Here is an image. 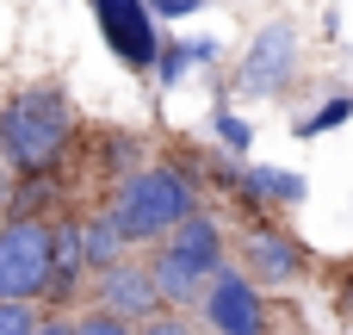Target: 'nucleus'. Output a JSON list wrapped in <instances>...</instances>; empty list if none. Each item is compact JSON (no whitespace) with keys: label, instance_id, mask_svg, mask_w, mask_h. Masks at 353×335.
<instances>
[{"label":"nucleus","instance_id":"obj_17","mask_svg":"<svg viewBox=\"0 0 353 335\" xmlns=\"http://www.w3.org/2000/svg\"><path fill=\"white\" fill-rule=\"evenodd\" d=\"M74 335H137V323H124V317H112V311L87 305V311L74 317Z\"/></svg>","mask_w":353,"mask_h":335},{"label":"nucleus","instance_id":"obj_7","mask_svg":"<svg viewBox=\"0 0 353 335\" xmlns=\"http://www.w3.org/2000/svg\"><path fill=\"white\" fill-rule=\"evenodd\" d=\"M87 305H99V311H112V317H124V323H149V317H161L168 298H161V280H155V255H124V261L99 267Z\"/></svg>","mask_w":353,"mask_h":335},{"label":"nucleus","instance_id":"obj_4","mask_svg":"<svg viewBox=\"0 0 353 335\" xmlns=\"http://www.w3.org/2000/svg\"><path fill=\"white\" fill-rule=\"evenodd\" d=\"M56 267V218H6L0 224V298L43 305Z\"/></svg>","mask_w":353,"mask_h":335},{"label":"nucleus","instance_id":"obj_6","mask_svg":"<svg viewBox=\"0 0 353 335\" xmlns=\"http://www.w3.org/2000/svg\"><path fill=\"white\" fill-rule=\"evenodd\" d=\"M205 329L211 335H273V305H267V286L248 274V267H223L199 305Z\"/></svg>","mask_w":353,"mask_h":335},{"label":"nucleus","instance_id":"obj_20","mask_svg":"<svg viewBox=\"0 0 353 335\" xmlns=\"http://www.w3.org/2000/svg\"><path fill=\"white\" fill-rule=\"evenodd\" d=\"M335 311H341V323H353V267H341V280H335Z\"/></svg>","mask_w":353,"mask_h":335},{"label":"nucleus","instance_id":"obj_21","mask_svg":"<svg viewBox=\"0 0 353 335\" xmlns=\"http://www.w3.org/2000/svg\"><path fill=\"white\" fill-rule=\"evenodd\" d=\"M37 335H74V317H62V311H50V317H43V329Z\"/></svg>","mask_w":353,"mask_h":335},{"label":"nucleus","instance_id":"obj_9","mask_svg":"<svg viewBox=\"0 0 353 335\" xmlns=\"http://www.w3.org/2000/svg\"><path fill=\"white\" fill-rule=\"evenodd\" d=\"M304 199H310V180H304L298 168L248 162V180H242V193H236V218H242V224H261V218L292 211V205H304Z\"/></svg>","mask_w":353,"mask_h":335},{"label":"nucleus","instance_id":"obj_15","mask_svg":"<svg viewBox=\"0 0 353 335\" xmlns=\"http://www.w3.org/2000/svg\"><path fill=\"white\" fill-rule=\"evenodd\" d=\"M192 68H199L192 37H168V50H161V62H155V87H180Z\"/></svg>","mask_w":353,"mask_h":335},{"label":"nucleus","instance_id":"obj_1","mask_svg":"<svg viewBox=\"0 0 353 335\" xmlns=\"http://www.w3.org/2000/svg\"><path fill=\"white\" fill-rule=\"evenodd\" d=\"M81 143V118L74 99L56 81L19 87L0 112V162L12 180H37V174H62V162Z\"/></svg>","mask_w":353,"mask_h":335},{"label":"nucleus","instance_id":"obj_2","mask_svg":"<svg viewBox=\"0 0 353 335\" xmlns=\"http://www.w3.org/2000/svg\"><path fill=\"white\" fill-rule=\"evenodd\" d=\"M105 211L124 224V236L143 249H155V242H168L186 218H199L205 211V180L180 162V155H155L149 168H137L124 186H112L105 193Z\"/></svg>","mask_w":353,"mask_h":335},{"label":"nucleus","instance_id":"obj_14","mask_svg":"<svg viewBox=\"0 0 353 335\" xmlns=\"http://www.w3.org/2000/svg\"><path fill=\"white\" fill-rule=\"evenodd\" d=\"M211 137H217L223 149H236L242 162H248V149H254V124H248L230 99H217V106H211Z\"/></svg>","mask_w":353,"mask_h":335},{"label":"nucleus","instance_id":"obj_12","mask_svg":"<svg viewBox=\"0 0 353 335\" xmlns=\"http://www.w3.org/2000/svg\"><path fill=\"white\" fill-rule=\"evenodd\" d=\"M130 249H137V242L124 236V224H118L105 205H99V211H87V255H93V274H99V267H112V261H124Z\"/></svg>","mask_w":353,"mask_h":335},{"label":"nucleus","instance_id":"obj_13","mask_svg":"<svg viewBox=\"0 0 353 335\" xmlns=\"http://www.w3.org/2000/svg\"><path fill=\"white\" fill-rule=\"evenodd\" d=\"M347 118H353V87H335L316 112H304V118L292 124V137H329V131H335V124H347Z\"/></svg>","mask_w":353,"mask_h":335},{"label":"nucleus","instance_id":"obj_18","mask_svg":"<svg viewBox=\"0 0 353 335\" xmlns=\"http://www.w3.org/2000/svg\"><path fill=\"white\" fill-rule=\"evenodd\" d=\"M137 335H199V329H192V311H161V317L137 323Z\"/></svg>","mask_w":353,"mask_h":335},{"label":"nucleus","instance_id":"obj_11","mask_svg":"<svg viewBox=\"0 0 353 335\" xmlns=\"http://www.w3.org/2000/svg\"><path fill=\"white\" fill-rule=\"evenodd\" d=\"M62 174H37V180H12L6 218H62Z\"/></svg>","mask_w":353,"mask_h":335},{"label":"nucleus","instance_id":"obj_3","mask_svg":"<svg viewBox=\"0 0 353 335\" xmlns=\"http://www.w3.org/2000/svg\"><path fill=\"white\" fill-rule=\"evenodd\" d=\"M298 75H304V31H298V19H267L248 37L242 62H236V93L242 99H285L298 87Z\"/></svg>","mask_w":353,"mask_h":335},{"label":"nucleus","instance_id":"obj_8","mask_svg":"<svg viewBox=\"0 0 353 335\" xmlns=\"http://www.w3.org/2000/svg\"><path fill=\"white\" fill-rule=\"evenodd\" d=\"M242 267H248L261 286H292V280L310 274V249H304L285 224L261 218V224H242Z\"/></svg>","mask_w":353,"mask_h":335},{"label":"nucleus","instance_id":"obj_19","mask_svg":"<svg viewBox=\"0 0 353 335\" xmlns=\"http://www.w3.org/2000/svg\"><path fill=\"white\" fill-rule=\"evenodd\" d=\"M199 6H211V0H149V12H155V19H192Z\"/></svg>","mask_w":353,"mask_h":335},{"label":"nucleus","instance_id":"obj_10","mask_svg":"<svg viewBox=\"0 0 353 335\" xmlns=\"http://www.w3.org/2000/svg\"><path fill=\"white\" fill-rule=\"evenodd\" d=\"M174 261H186L199 280H217L223 267H230V236H223V224L211 218V211H199V218H186L168 242H161Z\"/></svg>","mask_w":353,"mask_h":335},{"label":"nucleus","instance_id":"obj_16","mask_svg":"<svg viewBox=\"0 0 353 335\" xmlns=\"http://www.w3.org/2000/svg\"><path fill=\"white\" fill-rule=\"evenodd\" d=\"M43 317H50V311H37V305H25V298H0V335H37Z\"/></svg>","mask_w":353,"mask_h":335},{"label":"nucleus","instance_id":"obj_5","mask_svg":"<svg viewBox=\"0 0 353 335\" xmlns=\"http://www.w3.org/2000/svg\"><path fill=\"white\" fill-rule=\"evenodd\" d=\"M87 12H93L105 50H112L130 75H155L168 37H161V19L149 12V0H87Z\"/></svg>","mask_w":353,"mask_h":335}]
</instances>
